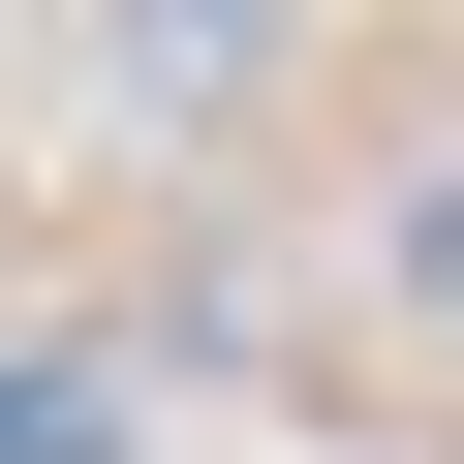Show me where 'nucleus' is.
<instances>
[{"mask_svg": "<svg viewBox=\"0 0 464 464\" xmlns=\"http://www.w3.org/2000/svg\"><path fill=\"white\" fill-rule=\"evenodd\" d=\"M402 279H433V310H464V155H433V186H402Z\"/></svg>", "mask_w": 464, "mask_h": 464, "instance_id": "f257e3e1", "label": "nucleus"}]
</instances>
